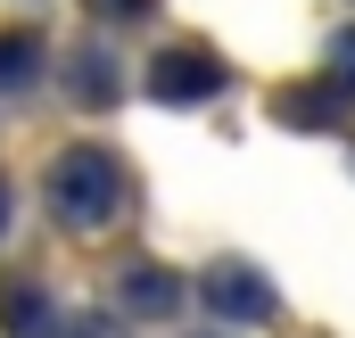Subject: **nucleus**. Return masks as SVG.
Here are the masks:
<instances>
[{
	"label": "nucleus",
	"instance_id": "nucleus-1",
	"mask_svg": "<svg viewBox=\"0 0 355 338\" xmlns=\"http://www.w3.org/2000/svg\"><path fill=\"white\" fill-rule=\"evenodd\" d=\"M42 206H50V223L67 240H99V231H116L132 215V166L116 149H99V141H75L42 173Z\"/></svg>",
	"mask_w": 355,
	"mask_h": 338
},
{
	"label": "nucleus",
	"instance_id": "nucleus-2",
	"mask_svg": "<svg viewBox=\"0 0 355 338\" xmlns=\"http://www.w3.org/2000/svg\"><path fill=\"white\" fill-rule=\"evenodd\" d=\"M223 91H232V66H223L207 42H174V50L149 58V99H157V107H207V99H223Z\"/></svg>",
	"mask_w": 355,
	"mask_h": 338
},
{
	"label": "nucleus",
	"instance_id": "nucleus-3",
	"mask_svg": "<svg viewBox=\"0 0 355 338\" xmlns=\"http://www.w3.org/2000/svg\"><path fill=\"white\" fill-rule=\"evenodd\" d=\"M198 297H207V314H215V322H272V314H281V289H272L257 264H240V256L207 264Z\"/></svg>",
	"mask_w": 355,
	"mask_h": 338
},
{
	"label": "nucleus",
	"instance_id": "nucleus-4",
	"mask_svg": "<svg viewBox=\"0 0 355 338\" xmlns=\"http://www.w3.org/2000/svg\"><path fill=\"white\" fill-rule=\"evenodd\" d=\"M116 305H124V314H141V322H166V314L182 305V281L166 272V264H124Z\"/></svg>",
	"mask_w": 355,
	"mask_h": 338
},
{
	"label": "nucleus",
	"instance_id": "nucleus-5",
	"mask_svg": "<svg viewBox=\"0 0 355 338\" xmlns=\"http://www.w3.org/2000/svg\"><path fill=\"white\" fill-rule=\"evenodd\" d=\"M347 99H355V91L331 75V83H314V91H281V99H272V116H281V124H339V116H347Z\"/></svg>",
	"mask_w": 355,
	"mask_h": 338
},
{
	"label": "nucleus",
	"instance_id": "nucleus-6",
	"mask_svg": "<svg viewBox=\"0 0 355 338\" xmlns=\"http://www.w3.org/2000/svg\"><path fill=\"white\" fill-rule=\"evenodd\" d=\"M33 75H42V33H25V25H8V33H0V91L33 83Z\"/></svg>",
	"mask_w": 355,
	"mask_h": 338
},
{
	"label": "nucleus",
	"instance_id": "nucleus-7",
	"mask_svg": "<svg viewBox=\"0 0 355 338\" xmlns=\"http://www.w3.org/2000/svg\"><path fill=\"white\" fill-rule=\"evenodd\" d=\"M75 99H83V107H107V99H116V58H107V50H83V58H75Z\"/></svg>",
	"mask_w": 355,
	"mask_h": 338
},
{
	"label": "nucleus",
	"instance_id": "nucleus-8",
	"mask_svg": "<svg viewBox=\"0 0 355 338\" xmlns=\"http://www.w3.org/2000/svg\"><path fill=\"white\" fill-rule=\"evenodd\" d=\"M0 322H8V330H25V322H50L42 289H17V281H8V289H0Z\"/></svg>",
	"mask_w": 355,
	"mask_h": 338
},
{
	"label": "nucleus",
	"instance_id": "nucleus-9",
	"mask_svg": "<svg viewBox=\"0 0 355 338\" xmlns=\"http://www.w3.org/2000/svg\"><path fill=\"white\" fill-rule=\"evenodd\" d=\"M331 75L355 91V25H339V33H331Z\"/></svg>",
	"mask_w": 355,
	"mask_h": 338
},
{
	"label": "nucleus",
	"instance_id": "nucleus-10",
	"mask_svg": "<svg viewBox=\"0 0 355 338\" xmlns=\"http://www.w3.org/2000/svg\"><path fill=\"white\" fill-rule=\"evenodd\" d=\"M91 8H99V17H116V25H132V17H149L157 0H91Z\"/></svg>",
	"mask_w": 355,
	"mask_h": 338
},
{
	"label": "nucleus",
	"instance_id": "nucleus-11",
	"mask_svg": "<svg viewBox=\"0 0 355 338\" xmlns=\"http://www.w3.org/2000/svg\"><path fill=\"white\" fill-rule=\"evenodd\" d=\"M8 223H17V198H8V181H0V240H8Z\"/></svg>",
	"mask_w": 355,
	"mask_h": 338
}]
</instances>
